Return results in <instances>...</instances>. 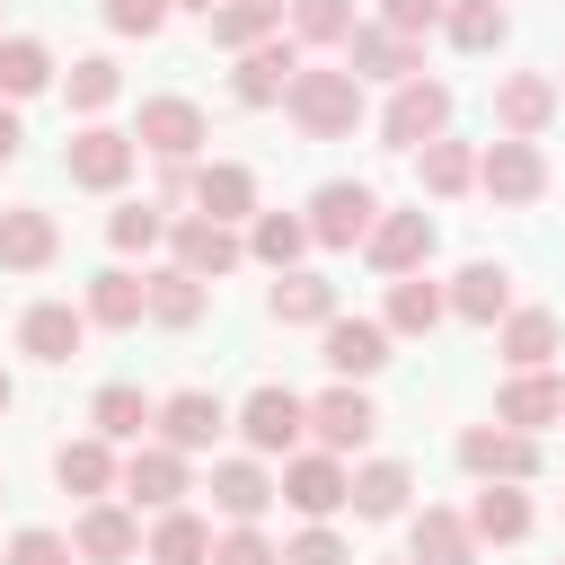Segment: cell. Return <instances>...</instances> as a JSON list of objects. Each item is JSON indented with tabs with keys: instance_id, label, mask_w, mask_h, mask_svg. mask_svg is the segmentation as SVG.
<instances>
[{
	"instance_id": "cell-15",
	"label": "cell",
	"mask_w": 565,
	"mask_h": 565,
	"mask_svg": "<svg viewBox=\"0 0 565 565\" xmlns=\"http://www.w3.org/2000/svg\"><path fill=\"white\" fill-rule=\"evenodd\" d=\"M177 494H185V450H177V441H132V459H124V503L168 512Z\"/></svg>"
},
{
	"instance_id": "cell-26",
	"label": "cell",
	"mask_w": 565,
	"mask_h": 565,
	"mask_svg": "<svg viewBox=\"0 0 565 565\" xmlns=\"http://www.w3.org/2000/svg\"><path fill=\"white\" fill-rule=\"evenodd\" d=\"M53 477H62V494H88V503L124 486V468H115V441H106V433H88V441H62V450H53Z\"/></svg>"
},
{
	"instance_id": "cell-22",
	"label": "cell",
	"mask_w": 565,
	"mask_h": 565,
	"mask_svg": "<svg viewBox=\"0 0 565 565\" xmlns=\"http://www.w3.org/2000/svg\"><path fill=\"white\" fill-rule=\"evenodd\" d=\"M450 318H468V327H494V318H512V274L503 265H459L450 274Z\"/></svg>"
},
{
	"instance_id": "cell-28",
	"label": "cell",
	"mask_w": 565,
	"mask_h": 565,
	"mask_svg": "<svg viewBox=\"0 0 565 565\" xmlns=\"http://www.w3.org/2000/svg\"><path fill=\"white\" fill-rule=\"evenodd\" d=\"M274 494H282V486H274L256 459H221V468H212V512H221V521H265Z\"/></svg>"
},
{
	"instance_id": "cell-13",
	"label": "cell",
	"mask_w": 565,
	"mask_h": 565,
	"mask_svg": "<svg viewBox=\"0 0 565 565\" xmlns=\"http://www.w3.org/2000/svg\"><path fill=\"white\" fill-rule=\"evenodd\" d=\"M309 433H318V441L344 459V450H362V441L380 433V415H371V397H362L353 380H335L327 397H309Z\"/></svg>"
},
{
	"instance_id": "cell-50",
	"label": "cell",
	"mask_w": 565,
	"mask_h": 565,
	"mask_svg": "<svg viewBox=\"0 0 565 565\" xmlns=\"http://www.w3.org/2000/svg\"><path fill=\"white\" fill-rule=\"evenodd\" d=\"M18 141H26V132H18V115H9V97H0V168L18 159Z\"/></svg>"
},
{
	"instance_id": "cell-17",
	"label": "cell",
	"mask_w": 565,
	"mask_h": 565,
	"mask_svg": "<svg viewBox=\"0 0 565 565\" xmlns=\"http://www.w3.org/2000/svg\"><path fill=\"white\" fill-rule=\"evenodd\" d=\"M406 556H415V565H477V530H468V512L424 503V512L406 521Z\"/></svg>"
},
{
	"instance_id": "cell-40",
	"label": "cell",
	"mask_w": 565,
	"mask_h": 565,
	"mask_svg": "<svg viewBox=\"0 0 565 565\" xmlns=\"http://www.w3.org/2000/svg\"><path fill=\"white\" fill-rule=\"evenodd\" d=\"M415 159H424V194H468V185H477V150H468V141H450V132H441V141H424Z\"/></svg>"
},
{
	"instance_id": "cell-45",
	"label": "cell",
	"mask_w": 565,
	"mask_h": 565,
	"mask_svg": "<svg viewBox=\"0 0 565 565\" xmlns=\"http://www.w3.org/2000/svg\"><path fill=\"white\" fill-rule=\"evenodd\" d=\"M212 565H282V547L256 521H230V539H212Z\"/></svg>"
},
{
	"instance_id": "cell-33",
	"label": "cell",
	"mask_w": 565,
	"mask_h": 565,
	"mask_svg": "<svg viewBox=\"0 0 565 565\" xmlns=\"http://www.w3.org/2000/svg\"><path fill=\"white\" fill-rule=\"evenodd\" d=\"M556 335H565L556 309H512V318H503V362H512V371H547V362H556Z\"/></svg>"
},
{
	"instance_id": "cell-6",
	"label": "cell",
	"mask_w": 565,
	"mask_h": 565,
	"mask_svg": "<svg viewBox=\"0 0 565 565\" xmlns=\"http://www.w3.org/2000/svg\"><path fill=\"white\" fill-rule=\"evenodd\" d=\"M132 159H141V141H132V132H115V124H88V132H71V150H62L71 185H88V194H115V185L132 177Z\"/></svg>"
},
{
	"instance_id": "cell-32",
	"label": "cell",
	"mask_w": 565,
	"mask_h": 565,
	"mask_svg": "<svg viewBox=\"0 0 565 565\" xmlns=\"http://www.w3.org/2000/svg\"><path fill=\"white\" fill-rule=\"evenodd\" d=\"M203 18H212V44H221V53H247V44L282 35V0H221V9H203Z\"/></svg>"
},
{
	"instance_id": "cell-41",
	"label": "cell",
	"mask_w": 565,
	"mask_h": 565,
	"mask_svg": "<svg viewBox=\"0 0 565 565\" xmlns=\"http://www.w3.org/2000/svg\"><path fill=\"white\" fill-rule=\"evenodd\" d=\"M300 247H309V221H291V212H256V230H247V256H256V265L291 274Z\"/></svg>"
},
{
	"instance_id": "cell-29",
	"label": "cell",
	"mask_w": 565,
	"mask_h": 565,
	"mask_svg": "<svg viewBox=\"0 0 565 565\" xmlns=\"http://www.w3.org/2000/svg\"><path fill=\"white\" fill-rule=\"evenodd\" d=\"M194 212H212V221H256V177H247L238 159L194 168Z\"/></svg>"
},
{
	"instance_id": "cell-18",
	"label": "cell",
	"mask_w": 565,
	"mask_h": 565,
	"mask_svg": "<svg viewBox=\"0 0 565 565\" xmlns=\"http://www.w3.org/2000/svg\"><path fill=\"white\" fill-rule=\"evenodd\" d=\"M388 362V318H327V371L335 380H371Z\"/></svg>"
},
{
	"instance_id": "cell-3",
	"label": "cell",
	"mask_w": 565,
	"mask_h": 565,
	"mask_svg": "<svg viewBox=\"0 0 565 565\" xmlns=\"http://www.w3.org/2000/svg\"><path fill=\"white\" fill-rule=\"evenodd\" d=\"M477 185H486L494 203H539V194H547V150L521 141V132H503V141L477 150Z\"/></svg>"
},
{
	"instance_id": "cell-19",
	"label": "cell",
	"mask_w": 565,
	"mask_h": 565,
	"mask_svg": "<svg viewBox=\"0 0 565 565\" xmlns=\"http://www.w3.org/2000/svg\"><path fill=\"white\" fill-rule=\"evenodd\" d=\"M221 424H230V406H221L212 388H177V397H159V441H177V450H212Z\"/></svg>"
},
{
	"instance_id": "cell-31",
	"label": "cell",
	"mask_w": 565,
	"mask_h": 565,
	"mask_svg": "<svg viewBox=\"0 0 565 565\" xmlns=\"http://www.w3.org/2000/svg\"><path fill=\"white\" fill-rule=\"evenodd\" d=\"M150 565H212V521L185 512V503H168L150 521Z\"/></svg>"
},
{
	"instance_id": "cell-23",
	"label": "cell",
	"mask_w": 565,
	"mask_h": 565,
	"mask_svg": "<svg viewBox=\"0 0 565 565\" xmlns=\"http://www.w3.org/2000/svg\"><path fill=\"white\" fill-rule=\"evenodd\" d=\"M88 327H141L150 318V274H132V265H106L97 282H88Z\"/></svg>"
},
{
	"instance_id": "cell-11",
	"label": "cell",
	"mask_w": 565,
	"mask_h": 565,
	"mask_svg": "<svg viewBox=\"0 0 565 565\" xmlns=\"http://www.w3.org/2000/svg\"><path fill=\"white\" fill-rule=\"evenodd\" d=\"M150 159H194L203 150V106L194 97H141V132H132Z\"/></svg>"
},
{
	"instance_id": "cell-55",
	"label": "cell",
	"mask_w": 565,
	"mask_h": 565,
	"mask_svg": "<svg viewBox=\"0 0 565 565\" xmlns=\"http://www.w3.org/2000/svg\"><path fill=\"white\" fill-rule=\"evenodd\" d=\"M556 424H565V415H556Z\"/></svg>"
},
{
	"instance_id": "cell-54",
	"label": "cell",
	"mask_w": 565,
	"mask_h": 565,
	"mask_svg": "<svg viewBox=\"0 0 565 565\" xmlns=\"http://www.w3.org/2000/svg\"><path fill=\"white\" fill-rule=\"evenodd\" d=\"M406 565H415V556H406Z\"/></svg>"
},
{
	"instance_id": "cell-21",
	"label": "cell",
	"mask_w": 565,
	"mask_h": 565,
	"mask_svg": "<svg viewBox=\"0 0 565 565\" xmlns=\"http://www.w3.org/2000/svg\"><path fill=\"white\" fill-rule=\"evenodd\" d=\"M53 247H62L53 212H35V203L0 212V274H35V265H53Z\"/></svg>"
},
{
	"instance_id": "cell-14",
	"label": "cell",
	"mask_w": 565,
	"mask_h": 565,
	"mask_svg": "<svg viewBox=\"0 0 565 565\" xmlns=\"http://www.w3.org/2000/svg\"><path fill=\"white\" fill-rule=\"evenodd\" d=\"M459 468H468V477H512V486H521V477L539 468V441L512 433V424H477V433H459Z\"/></svg>"
},
{
	"instance_id": "cell-20",
	"label": "cell",
	"mask_w": 565,
	"mask_h": 565,
	"mask_svg": "<svg viewBox=\"0 0 565 565\" xmlns=\"http://www.w3.org/2000/svg\"><path fill=\"white\" fill-rule=\"evenodd\" d=\"M468 530H477V547H512V539H530V494H521L512 477H486L477 503H468Z\"/></svg>"
},
{
	"instance_id": "cell-9",
	"label": "cell",
	"mask_w": 565,
	"mask_h": 565,
	"mask_svg": "<svg viewBox=\"0 0 565 565\" xmlns=\"http://www.w3.org/2000/svg\"><path fill=\"white\" fill-rule=\"evenodd\" d=\"M344 62H353V79H388V88H397V79H415V71H424V44L371 18V26H353V35H344Z\"/></svg>"
},
{
	"instance_id": "cell-52",
	"label": "cell",
	"mask_w": 565,
	"mask_h": 565,
	"mask_svg": "<svg viewBox=\"0 0 565 565\" xmlns=\"http://www.w3.org/2000/svg\"><path fill=\"white\" fill-rule=\"evenodd\" d=\"M177 9H212V0H177Z\"/></svg>"
},
{
	"instance_id": "cell-46",
	"label": "cell",
	"mask_w": 565,
	"mask_h": 565,
	"mask_svg": "<svg viewBox=\"0 0 565 565\" xmlns=\"http://www.w3.org/2000/svg\"><path fill=\"white\" fill-rule=\"evenodd\" d=\"M71 556H79V547H71L62 530H18V539H9V565H71Z\"/></svg>"
},
{
	"instance_id": "cell-37",
	"label": "cell",
	"mask_w": 565,
	"mask_h": 565,
	"mask_svg": "<svg viewBox=\"0 0 565 565\" xmlns=\"http://www.w3.org/2000/svg\"><path fill=\"white\" fill-rule=\"evenodd\" d=\"M441 26H450V44H459V53H494V44L512 35L503 0H450V9H441Z\"/></svg>"
},
{
	"instance_id": "cell-51",
	"label": "cell",
	"mask_w": 565,
	"mask_h": 565,
	"mask_svg": "<svg viewBox=\"0 0 565 565\" xmlns=\"http://www.w3.org/2000/svg\"><path fill=\"white\" fill-rule=\"evenodd\" d=\"M9 397H18V388H9V371H0V415H9Z\"/></svg>"
},
{
	"instance_id": "cell-2",
	"label": "cell",
	"mask_w": 565,
	"mask_h": 565,
	"mask_svg": "<svg viewBox=\"0 0 565 565\" xmlns=\"http://www.w3.org/2000/svg\"><path fill=\"white\" fill-rule=\"evenodd\" d=\"M450 132V88L441 79H397V97H388V115H380V141L388 150H424V141H441Z\"/></svg>"
},
{
	"instance_id": "cell-49",
	"label": "cell",
	"mask_w": 565,
	"mask_h": 565,
	"mask_svg": "<svg viewBox=\"0 0 565 565\" xmlns=\"http://www.w3.org/2000/svg\"><path fill=\"white\" fill-rule=\"evenodd\" d=\"M441 9H450V0H380V26H397V35H424V26H441Z\"/></svg>"
},
{
	"instance_id": "cell-39",
	"label": "cell",
	"mask_w": 565,
	"mask_h": 565,
	"mask_svg": "<svg viewBox=\"0 0 565 565\" xmlns=\"http://www.w3.org/2000/svg\"><path fill=\"white\" fill-rule=\"evenodd\" d=\"M53 79V53L35 44V35H0V97L18 106V97H35Z\"/></svg>"
},
{
	"instance_id": "cell-38",
	"label": "cell",
	"mask_w": 565,
	"mask_h": 565,
	"mask_svg": "<svg viewBox=\"0 0 565 565\" xmlns=\"http://www.w3.org/2000/svg\"><path fill=\"white\" fill-rule=\"evenodd\" d=\"M150 318H159V327H194V318H203V274L159 265V274H150Z\"/></svg>"
},
{
	"instance_id": "cell-42",
	"label": "cell",
	"mask_w": 565,
	"mask_h": 565,
	"mask_svg": "<svg viewBox=\"0 0 565 565\" xmlns=\"http://www.w3.org/2000/svg\"><path fill=\"white\" fill-rule=\"evenodd\" d=\"M62 97H71L79 115H97V106H115V97H124V71H115L106 53H88V62H71V79H62Z\"/></svg>"
},
{
	"instance_id": "cell-53",
	"label": "cell",
	"mask_w": 565,
	"mask_h": 565,
	"mask_svg": "<svg viewBox=\"0 0 565 565\" xmlns=\"http://www.w3.org/2000/svg\"><path fill=\"white\" fill-rule=\"evenodd\" d=\"M556 88H565V71H556Z\"/></svg>"
},
{
	"instance_id": "cell-25",
	"label": "cell",
	"mask_w": 565,
	"mask_h": 565,
	"mask_svg": "<svg viewBox=\"0 0 565 565\" xmlns=\"http://www.w3.org/2000/svg\"><path fill=\"white\" fill-rule=\"evenodd\" d=\"M556 415H565V380H547V371H512L494 397V424H512V433H539Z\"/></svg>"
},
{
	"instance_id": "cell-12",
	"label": "cell",
	"mask_w": 565,
	"mask_h": 565,
	"mask_svg": "<svg viewBox=\"0 0 565 565\" xmlns=\"http://www.w3.org/2000/svg\"><path fill=\"white\" fill-rule=\"evenodd\" d=\"M177 238V265L185 274H203V282H221L238 256H247V238H238V221H212V212H194V221H177L168 230Z\"/></svg>"
},
{
	"instance_id": "cell-8",
	"label": "cell",
	"mask_w": 565,
	"mask_h": 565,
	"mask_svg": "<svg viewBox=\"0 0 565 565\" xmlns=\"http://www.w3.org/2000/svg\"><path fill=\"white\" fill-rule=\"evenodd\" d=\"M291 79H300V35H265V44H247L238 53V106H282L291 97Z\"/></svg>"
},
{
	"instance_id": "cell-27",
	"label": "cell",
	"mask_w": 565,
	"mask_h": 565,
	"mask_svg": "<svg viewBox=\"0 0 565 565\" xmlns=\"http://www.w3.org/2000/svg\"><path fill=\"white\" fill-rule=\"evenodd\" d=\"M71 547H79L88 565H124V556L141 547V521H132L124 503H106V494H97V503L79 512V530H71Z\"/></svg>"
},
{
	"instance_id": "cell-5",
	"label": "cell",
	"mask_w": 565,
	"mask_h": 565,
	"mask_svg": "<svg viewBox=\"0 0 565 565\" xmlns=\"http://www.w3.org/2000/svg\"><path fill=\"white\" fill-rule=\"evenodd\" d=\"M282 503H291L300 521H327V512L353 503V468H344L335 450H300V459H282Z\"/></svg>"
},
{
	"instance_id": "cell-10",
	"label": "cell",
	"mask_w": 565,
	"mask_h": 565,
	"mask_svg": "<svg viewBox=\"0 0 565 565\" xmlns=\"http://www.w3.org/2000/svg\"><path fill=\"white\" fill-rule=\"evenodd\" d=\"M362 256L397 282V274H424V256H433V212H380L371 221V238H362Z\"/></svg>"
},
{
	"instance_id": "cell-24",
	"label": "cell",
	"mask_w": 565,
	"mask_h": 565,
	"mask_svg": "<svg viewBox=\"0 0 565 565\" xmlns=\"http://www.w3.org/2000/svg\"><path fill=\"white\" fill-rule=\"evenodd\" d=\"M79 335H88V309H71V300H35V309L18 318V344H26L35 362H71Z\"/></svg>"
},
{
	"instance_id": "cell-34",
	"label": "cell",
	"mask_w": 565,
	"mask_h": 565,
	"mask_svg": "<svg viewBox=\"0 0 565 565\" xmlns=\"http://www.w3.org/2000/svg\"><path fill=\"white\" fill-rule=\"evenodd\" d=\"M88 415H97V433H106V441H141V433L159 424V406H150V397L132 388V380H106Z\"/></svg>"
},
{
	"instance_id": "cell-43",
	"label": "cell",
	"mask_w": 565,
	"mask_h": 565,
	"mask_svg": "<svg viewBox=\"0 0 565 565\" xmlns=\"http://www.w3.org/2000/svg\"><path fill=\"white\" fill-rule=\"evenodd\" d=\"M106 238H115L124 256H150V247L168 238V212H159V203H115V221H106Z\"/></svg>"
},
{
	"instance_id": "cell-47",
	"label": "cell",
	"mask_w": 565,
	"mask_h": 565,
	"mask_svg": "<svg viewBox=\"0 0 565 565\" xmlns=\"http://www.w3.org/2000/svg\"><path fill=\"white\" fill-rule=\"evenodd\" d=\"M282 565H353V556H344V539H335L327 521H309V530L282 547Z\"/></svg>"
},
{
	"instance_id": "cell-16",
	"label": "cell",
	"mask_w": 565,
	"mask_h": 565,
	"mask_svg": "<svg viewBox=\"0 0 565 565\" xmlns=\"http://www.w3.org/2000/svg\"><path fill=\"white\" fill-rule=\"evenodd\" d=\"M556 97H565V88H556V71H512V79L494 88V124H503V132H521V141H539V132H547V115H556Z\"/></svg>"
},
{
	"instance_id": "cell-7",
	"label": "cell",
	"mask_w": 565,
	"mask_h": 565,
	"mask_svg": "<svg viewBox=\"0 0 565 565\" xmlns=\"http://www.w3.org/2000/svg\"><path fill=\"white\" fill-rule=\"evenodd\" d=\"M371 221H380V194L353 185V177H335V185L309 194V238H318V247H362Z\"/></svg>"
},
{
	"instance_id": "cell-30",
	"label": "cell",
	"mask_w": 565,
	"mask_h": 565,
	"mask_svg": "<svg viewBox=\"0 0 565 565\" xmlns=\"http://www.w3.org/2000/svg\"><path fill=\"white\" fill-rule=\"evenodd\" d=\"M380 318H388V335H433V327L450 318V291H441V282H424V274H397Z\"/></svg>"
},
{
	"instance_id": "cell-48",
	"label": "cell",
	"mask_w": 565,
	"mask_h": 565,
	"mask_svg": "<svg viewBox=\"0 0 565 565\" xmlns=\"http://www.w3.org/2000/svg\"><path fill=\"white\" fill-rule=\"evenodd\" d=\"M168 9H177V0H106V26H115V35H159Z\"/></svg>"
},
{
	"instance_id": "cell-36",
	"label": "cell",
	"mask_w": 565,
	"mask_h": 565,
	"mask_svg": "<svg viewBox=\"0 0 565 565\" xmlns=\"http://www.w3.org/2000/svg\"><path fill=\"white\" fill-rule=\"evenodd\" d=\"M274 318L282 327H327L335 318V282L327 274H282L274 282Z\"/></svg>"
},
{
	"instance_id": "cell-35",
	"label": "cell",
	"mask_w": 565,
	"mask_h": 565,
	"mask_svg": "<svg viewBox=\"0 0 565 565\" xmlns=\"http://www.w3.org/2000/svg\"><path fill=\"white\" fill-rule=\"evenodd\" d=\"M406 494H415V477H406L397 459L353 468V512H362V521H397V512H406Z\"/></svg>"
},
{
	"instance_id": "cell-44",
	"label": "cell",
	"mask_w": 565,
	"mask_h": 565,
	"mask_svg": "<svg viewBox=\"0 0 565 565\" xmlns=\"http://www.w3.org/2000/svg\"><path fill=\"white\" fill-rule=\"evenodd\" d=\"M291 35L300 44H344L353 35V0H291Z\"/></svg>"
},
{
	"instance_id": "cell-1",
	"label": "cell",
	"mask_w": 565,
	"mask_h": 565,
	"mask_svg": "<svg viewBox=\"0 0 565 565\" xmlns=\"http://www.w3.org/2000/svg\"><path fill=\"white\" fill-rule=\"evenodd\" d=\"M291 124L309 132V141H353L362 132V79H353V62H300V79H291Z\"/></svg>"
},
{
	"instance_id": "cell-4",
	"label": "cell",
	"mask_w": 565,
	"mask_h": 565,
	"mask_svg": "<svg viewBox=\"0 0 565 565\" xmlns=\"http://www.w3.org/2000/svg\"><path fill=\"white\" fill-rule=\"evenodd\" d=\"M238 433H247L256 459H291V441L309 433V397H291L282 380H265V388L238 406Z\"/></svg>"
}]
</instances>
